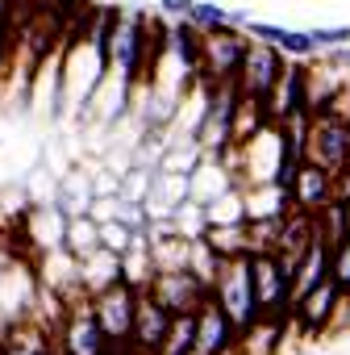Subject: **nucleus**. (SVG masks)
Listing matches in <instances>:
<instances>
[{"instance_id": "f257e3e1", "label": "nucleus", "mask_w": 350, "mask_h": 355, "mask_svg": "<svg viewBox=\"0 0 350 355\" xmlns=\"http://www.w3.org/2000/svg\"><path fill=\"white\" fill-rule=\"evenodd\" d=\"M109 21L113 9H96V17L88 21L84 34L71 38V46L63 51V113L88 117L100 84H104V38H109Z\"/></svg>"}, {"instance_id": "f03ea898", "label": "nucleus", "mask_w": 350, "mask_h": 355, "mask_svg": "<svg viewBox=\"0 0 350 355\" xmlns=\"http://www.w3.org/2000/svg\"><path fill=\"white\" fill-rule=\"evenodd\" d=\"M288 322H292L296 334H304V338H321V334L346 330V322H350V301L338 293L333 280H321L317 288H308V293L292 305Z\"/></svg>"}, {"instance_id": "7ed1b4c3", "label": "nucleus", "mask_w": 350, "mask_h": 355, "mask_svg": "<svg viewBox=\"0 0 350 355\" xmlns=\"http://www.w3.org/2000/svg\"><path fill=\"white\" fill-rule=\"evenodd\" d=\"M38 272H34V259H17V255H5L0 263V334L21 326V322H34V309H38Z\"/></svg>"}, {"instance_id": "20e7f679", "label": "nucleus", "mask_w": 350, "mask_h": 355, "mask_svg": "<svg viewBox=\"0 0 350 355\" xmlns=\"http://www.w3.org/2000/svg\"><path fill=\"white\" fill-rule=\"evenodd\" d=\"M213 301L230 313L234 330L246 334L259 322V301H255V280H250V259H225L217 280H213Z\"/></svg>"}, {"instance_id": "39448f33", "label": "nucleus", "mask_w": 350, "mask_h": 355, "mask_svg": "<svg viewBox=\"0 0 350 355\" xmlns=\"http://www.w3.org/2000/svg\"><path fill=\"white\" fill-rule=\"evenodd\" d=\"M246 259H250L259 318H284L288 322V313H292V268L275 251H259V255H246Z\"/></svg>"}, {"instance_id": "423d86ee", "label": "nucleus", "mask_w": 350, "mask_h": 355, "mask_svg": "<svg viewBox=\"0 0 350 355\" xmlns=\"http://www.w3.org/2000/svg\"><path fill=\"white\" fill-rule=\"evenodd\" d=\"M279 163H284V130L267 121L255 138H246L238 146V189L275 184Z\"/></svg>"}, {"instance_id": "0eeeda50", "label": "nucleus", "mask_w": 350, "mask_h": 355, "mask_svg": "<svg viewBox=\"0 0 350 355\" xmlns=\"http://www.w3.org/2000/svg\"><path fill=\"white\" fill-rule=\"evenodd\" d=\"M304 163H317L329 175L346 171L350 167V121H338L329 113H313L308 134H304Z\"/></svg>"}, {"instance_id": "6e6552de", "label": "nucleus", "mask_w": 350, "mask_h": 355, "mask_svg": "<svg viewBox=\"0 0 350 355\" xmlns=\"http://www.w3.org/2000/svg\"><path fill=\"white\" fill-rule=\"evenodd\" d=\"M133 309H138V288H129L125 280H113L109 288L92 293V318H96V326L104 330L109 343L129 347V334H133Z\"/></svg>"}, {"instance_id": "1a4fd4ad", "label": "nucleus", "mask_w": 350, "mask_h": 355, "mask_svg": "<svg viewBox=\"0 0 350 355\" xmlns=\"http://www.w3.org/2000/svg\"><path fill=\"white\" fill-rule=\"evenodd\" d=\"M234 109H238V84H217L209 88V105H205V117H201V130H196V142L205 155H221L225 146H234Z\"/></svg>"}, {"instance_id": "9d476101", "label": "nucleus", "mask_w": 350, "mask_h": 355, "mask_svg": "<svg viewBox=\"0 0 350 355\" xmlns=\"http://www.w3.org/2000/svg\"><path fill=\"white\" fill-rule=\"evenodd\" d=\"M284 67H288V59H284L275 46H267V42H250V38H246V55H242V63H238V76H234L238 96L267 101V92L275 88V80L284 76Z\"/></svg>"}, {"instance_id": "9b49d317", "label": "nucleus", "mask_w": 350, "mask_h": 355, "mask_svg": "<svg viewBox=\"0 0 350 355\" xmlns=\"http://www.w3.org/2000/svg\"><path fill=\"white\" fill-rule=\"evenodd\" d=\"M246 55V34L242 30H213L201 38V80L209 88L230 84L238 76V63Z\"/></svg>"}, {"instance_id": "f8f14e48", "label": "nucleus", "mask_w": 350, "mask_h": 355, "mask_svg": "<svg viewBox=\"0 0 350 355\" xmlns=\"http://www.w3.org/2000/svg\"><path fill=\"white\" fill-rule=\"evenodd\" d=\"M55 347H59V355H104L109 351V338L92 318V297L67 305V318L55 330Z\"/></svg>"}, {"instance_id": "ddd939ff", "label": "nucleus", "mask_w": 350, "mask_h": 355, "mask_svg": "<svg viewBox=\"0 0 350 355\" xmlns=\"http://www.w3.org/2000/svg\"><path fill=\"white\" fill-rule=\"evenodd\" d=\"M238 330L230 313L213 301V293L196 309V334H192V355H238Z\"/></svg>"}, {"instance_id": "4468645a", "label": "nucleus", "mask_w": 350, "mask_h": 355, "mask_svg": "<svg viewBox=\"0 0 350 355\" xmlns=\"http://www.w3.org/2000/svg\"><path fill=\"white\" fill-rule=\"evenodd\" d=\"M167 313H196L201 309V301L209 297V288L184 268V272H154V280H150V288H146Z\"/></svg>"}, {"instance_id": "2eb2a0df", "label": "nucleus", "mask_w": 350, "mask_h": 355, "mask_svg": "<svg viewBox=\"0 0 350 355\" xmlns=\"http://www.w3.org/2000/svg\"><path fill=\"white\" fill-rule=\"evenodd\" d=\"M21 234H26V247H30L34 255L55 251V247H63V234H67V214H63L55 201L30 205V209H26V222H21Z\"/></svg>"}, {"instance_id": "dca6fc26", "label": "nucleus", "mask_w": 350, "mask_h": 355, "mask_svg": "<svg viewBox=\"0 0 350 355\" xmlns=\"http://www.w3.org/2000/svg\"><path fill=\"white\" fill-rule=\"evenodd\" d=\"M288 201H292V209H300V214L325 209V205L333 201V175H329L325 167H317V163H300L296 180H292V189H288Z\"/></svg>"}, {"instance_id": "f3484780", "label": "nucleus", "mask_w": 350, "mask_h": 355, "mask_svg": "<svg viewBox=\"0 0 350 355\" xmlns=\"http://www.w3.org/2000/svg\"><path fill=\"white\" fill-rule=\"evenodd\" d=\"M230 189H238V180L230 175V167L221 159H213V155H205L196 163V171L188 175V201H196V205H213Z\"/></svg>"}, {"instance_id": "a211bd4d", "label": "nucleus", "mask_w": 350, "mask_h": 355, "mask_svg": "<svg viewBox=\"0 0 350 355\" xmlns=\"http://www.w3.org/2000/svg\"><path fill=\"white\" fill-rule=\"evenodd\" d=\"M184 201H188V175L154 171V180H150V197H146V222H150V218H171Z\"/></svg>"}, {"instance_id": "6ab92c4d", "label": "nucleus", "mask_w": 350, "mask_h": 355, "mask_svg": "<svg viewBox=\"0 0 350 355\" xmlns=\"http://www.w3.org/2000/svg\"><path fill=\"white\" fill-rule=\"evenodd\" d=\"M313 214H300V209H288L284 218H279V239H275V255L292 268L304 251H308V243H313Z\"/></svg>"}, {"instance_id": "aec40b11", "label": "nucleus", "mask_w": 350, "mask_h": 355, "mask_svg": "<svg viewBox=\"0 0 350 355\" xmlns=\"http://www.w3.org/2000/svg\"><path fill=\"white\" fill-rule=\"evenodd\" d=\"M321 280H329V247L313 234V243H308V251L292 263V305L308 293V288H317Z\"/></svg>"}, {"instance_id": "412c9836", "label": "nucleus", "mask_w": 350, "mask_h": 355, "mask_svg": "<svg viewBox=\"0 0 350 355\" xmlns=\"http://www.w3.org/2000/svg\"><path fill=\"white\" fill-rule=\"evenodd\" d=\"M113 280H121V255H113V251L96 247L92 255H84V259H80V284H84V293H88V297H92V293H100V288H109Z\"/></svg>"}, {"instance_id": "4be33fe9", "label": "nucleus", "mask_w": 350, "mask_h": 355, "mask_svg": "<svg viewBox=\"0 0 350 355\" xmlns=\"http://www.w3.org/2000/svg\"><path fill=\"white\" fill-rule=\"evenodd\" d=\"M121 280L129 284V288H150V280H154V259H150V243H146V234L138 230L133 239H129V247L121 251Z\"/></svg>"}, {"instance_id": "5701e85b", "label": "nucleus", "mask_w": 350, "mask_h": 355, "mask_svg": "<svg viewBox=\"0 0 350 355\" xmlns=\"http://www.w3.org/2000/svg\"><path fill=\"white\" fill-rule=\"evenodd\" d=\"M55 205L67 218H88V205H92V180H88V171H67L63 175V180L55 184Z\"/></svg>"}, {"instance_id": "b1692460", "label": "nucleus", "mask_w": 350, "mask_h": 355, "mask_svg": "<svg viewBox=\"0 0 350 355\" xmlns=\"http://www.w3.org/2000/svg\"><path fill=\"white\" fill-rule=\"evenodd\" d=\"M242 205H246V222H259V218H284L292 209L288 193L279 184H255V189H242Z\"/></svg>"}, {"instance_id": "393cba45", "label": "nucleus", "mask_w": 350, "mask_h": 355, "mask_svg": "<svg viewBox=\"0 0 350 355\" xmlns=\"http://www.w3.org/2000/svg\"><path fill=\"white\" fill-rule=\"evenodd\" d=\"M205 159L201 142L192 134H167V150L158 159V171H175V175H192L196 163Z\"/></svg>"}, {"instance_id": "a878e982", "label": "nucleus", "mask_w": 350, "mask_h": 355, "mask_svg": "<svg viewBox=\"0 0 350 355\" xmlns=\"http://www.w3.org/2000/svg\"><path fill=\"white\" fill-rule=\"evenodd\" d=\"M201 239L217 251V259H242V255H250V243H246V222H242V226H209Z\"/></svg>"}, {"instance_id": "bb28decb", "label": "nucleus", "mask_w": 350, "mask_h": 355, "mask_svg": "<svg viewBox=\"0 0 350 355\" xmlns=\"http://www.w3.org/2000/svg\"><path fill=\"white\" fill-rule=\"evenodd\" d=\"M63 247H67L75 259L92 255V251L100 247V226H96L92 218H67V234H63Z\"/></svg>"}, {"instance_id": "cd10ccee", "label": "nucleus", "mask_w": 350, "mask_h": 355, "mask_svg": "<svg viewBox=\"0 0 350 355\" xmlns=\"http://www.w3.org/2000/svg\"><path fill=\"white\" fill-rule=\"evenodd\" d=\"M221 263L225 259H217V251L205 243V239H196V243H188V272L213 293V280H217V272H221Z\"/></svg>"}, {"instance_id": "c85d7f7f", "label": "nucleus", "mask_w": 350, "mask_h": 355, "mask_svg": "<svg viewBox=\"0 0 350 355\" xmlns=\"http://www.w3.org/2000/svg\"><path fill=\"white\" fill-rule=\"evenodd\" d=\"M205 222H209V226H242V222H246L242 189H230L225 197H217L213 205H205Z\"/></svg>"}, {"instance_id": "c756f323", "label": "nucleus", "mask_w": 350, "mask_h": 355, "mask_svg": "<svg viewBox=\"0 0 350 355\" xmlns=\"http://www.w3.org/2000/svg\"><path fill=\"white\" fill-rule=\"evenodd\" d=\"M192 334H196V313H175V322L154 355H192Z\"/></svg>"}, {"instance_id": "7c9ffc66", "label": "nucleus", "mask_w": 350, "mask_h": 355, "mask_svg": "<svg viewBox=\"0 0 350 355\" xmlns=\"http://www.w3.org/2000/svg\"><path fill=\"white\" fill-rule=\"evenodd\" d=\"M150 259H154V272H184L188 268V243L180 234L158 239V243H150Z\"/></svg>"}, {"instance_id": "2f4dec72", "label": "nucleus", "mask_w": 350, "mask_h": 355, "mask_svg": "<svg viewBox=\"0 0 350 355\" xmlns=\"http://www.w3.org/2000/svg\"><path fill=\"white\" fill-rule=\"evenodd\" d=\"M188 26L196 34H213V30H230V9L217 5V0H196L192 13H188Z\"/></svg>"}, {"instance_id": "473e14b6", "label": "nucleus", "mask_w": 350, "mask_h": 355, "mask_svg": "<svg viewBox=\"0 0 350 355\" xmlns=\"http://www.w3.org/2000/svg\"><path fill=\"white\" fill-rule=\"evenodd\" d=\"M171 222H175V234H180L184 243H196V239L209 230V222H205V205H196V201H184L180 209L171 214Z\"/></svg>"}, {"instance_id": "72a5a7b5", "label": "nucleus", "mask_w": 350, "mask_h": 355, "mask_svg": "<svg viewBox=\"0 0 350 355\" xmlns=\"http://www.w3.org/2000/svg\"><path fill=\"white\" fill-rule=\"evenodd\" d=\"M275 51H279L284 59H296V63H308V59L317 55V46H313L308 30H292V26H284V30H279V38H275Z\"/></svg>"}, {"instance_id": "f704fd0d", "label": "nucleus", "mask_w": 350, "mask_h": 355, "mask_svg": "<svg viewBox=\"0 0 350 355\" xmlns=\"http://www.w3.org/2000/svg\"><path fill=\"white\" fill-rule=\"evenodd\" d=\"M150 180H154V171L150 167H125L121 171V201H133V205H146V197H150Z\"/></svg>"}, {"instance_id": "c9c22d12", "label": "nucleus", "mask_w": 350, "mask_h": 355, "mask_svg": "<svg viewBox=\"0 0 350 355\" xmlns=\"http://www.w3.org/2000/svg\"><path fill=\"white\" fill-rule=\"evenodd\" d=\"M329 280L338 284V293L350 301V234L342 243L329 247Z\"/></svg>"}, {"instance_id": "e433bc0d", "label": "nucleus", "mask_w": 350, "mask_h": 355, "mask_svg": "<svg viewBox=\"0 0 350 355\" xmlns=\"http://www.w3.org/2000/svg\"><path fill=\"white\" fill-rule=\"evenodd\" d=\"M308 38H313V46H317V55H325V51H333V46H350V26H313Z\"/></svg>"}, {"instance_id": "4c0bfd02", "label": "nucleus", "mask_w": 350, "mask_h": 355, "mask_svg": "<svg viewBox=\"0 0 350 355\" xmlns=\"http://www.w3.org/2000/svg\"><path fill=\"white\" fill-rule=\"evenodd\" d=\"M129 239H133V230H129L125 222H104V226H100V247L113 251V255H121V251L129 247Z\"/></svg>"}, {"instance_id": "58836bf2", "label": "nucleus", "mask_w": 350, "mask_h": 355, "mask_svg": "<svg viewBox=\"0 0 350 355\" xmlns=\"http://www.w3.org/2000/svg\"><path fill=\"white\" fill-rule=\"evenodd\" d=\"M117 214H121V197H92V205H88V218H92L96 226L117 222Z\"/></svg>"}, {"instance_id": "ea45409f", "label": "nucleus", "mask_w": 350, "mask_h": 355, "mask_svg": "<svg viewBox=\"0 0 350 355\" xmlns=\"http://www.w3.org/2000/svg\"><path fill=\"white\" fill-rule=\"evenodd\" d=\"M196 0H158V17L163 21H188Z\"/></svg>"}, {"instance_id": "a19ab883", "label": "nucleus", "mask_w": 350, "mask_h": 355, "mask_svg": "<svg viewBox=\"0 0 350 355\" xmlns=\"http://www.w3.org/2000/svg\"><path fill=\"white\" fill-rule=\"evenodd\" d=\"M321 59H325V63H333V67L350 80V46H333V51H325Z\"/></svg>"}, {"instance_id": "79ce46f5", "label": "nucleus", "mask_w": 350, "mask_h": 355, "mask_svg": "<svg viewBox=\"0 0 350 355\" xmlns=\"http://www.w3.org/2000/svg\"><path fill=\"white\" fill-rule=\"evenodd\" d=\"M313 355H325V351H313Z\"/></svg>"}, {"instance_id": "37998d69", "label": "nucleus", "mask_w": 350, "mask_h": 355, "mask_svg": "<svg viewBox=\"0 0 350 355\" xmlns=\"http://www.w3.org/2000/svg\"><path fill=\"white\" fill-rule=\"evenodd\" d=\"M346 334H350V322H346Z\"/></svg>"}, {"instance_id": "c03bdc74", "label": "nucleus", "mask_w": 350, "mask_h": 355, "mask_svg": "<svg viewBox=\"0 0 350 355\" xmlns=\"http://www.w3.org/2000/svg\"><path fill=\"white\" fill-rule=\"evenodd\" d=\"M0 263H5V255H0Z\"/></svg>"}]
</instances>
